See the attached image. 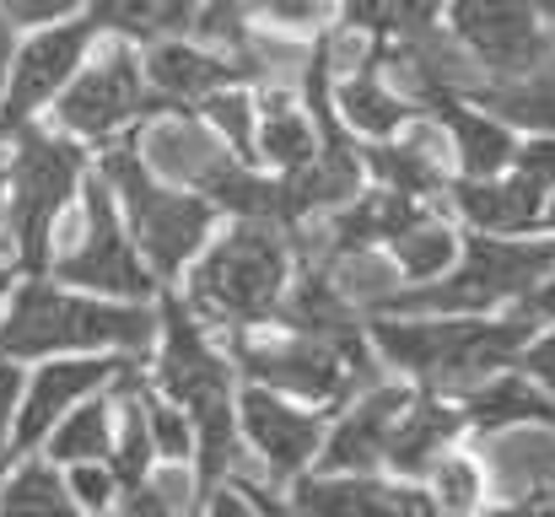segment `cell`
<instances>
[{"mask_svg": "<svg viewBox=\"0 0 555 517\" xmlns=\"http://www.w3.org/2000/svg\"><path fill=\"white\" fill-rule=\"evenodd\" d=\"M163 329L152 345V377L168 399H179L194 421V469H199V491L216 486L227 469H237L243 431H237V388L243 372L232 361L227 345H216L221 335L210 324L194 319V308L184 302V292H163Z\"/></svg>", "mask_w": 555, "mask_h": 517, "instance_id": "6da1fadb", "label": "cell"}, {"mask_svg": "<svg viewBox=\"0 0 555 517\" xmlns=\"http://www.w3.org/2000/svg\"><path fill=\"white\" fill-rule=\"evenodd\" d=\"M372 345L388 372L431 393H469L480 377L513 366L534 340L529 313H377L367 319Z\"/></svg>", "mask_w": 555, "mask_h": 517, "instance_id": "7a4b0ae2", "label": "cell"}, {"mask_svg": "<svg viewBox=\"0 0 555 517\" xmlns=\"http://www.w3.org/2000/svg\"><path fill=\"white\" fill-rule=\"evenodd\" d=\"M292 275H297L292 232L281 221L237 216L227 221V232H216L199 248V259L184 270L179 286L199 324H210L216 335H232L259 319H275Z\"/></svg>", "mask_w": 555, "mask_h": 517, "instance_id": "3957f363", "label": "cell"}, {"mask_svg": "<svg viewBox=\"0 0 555 517\" xmlns=\"http://www.w3.org/2000/svg\"><path fill=\"white\" fill-rule=\"evenodd\" d=\"M163 329V308L98 297L65 281H22L11 313L0 324V350L27 361L49 350H114V356H152Z\"/></svg>", "mask_w": 555, "mask_h": 517, "instance_id": "277c9868", "label": "cell"}, {"mask_svg": "<svg viewBox=\"0 0 555 517\" xmlns=\"http://www.w3.org/2000/svg\"><path fill=\"white\" fill-rule=\"evenodd\" d=\"M5 199H0V264H16L27 275L49 270L54 227L70 210L87 157L81 141L65 130H38L33 119L5 135Z\"/></svg>", "mask_w": 555, "mask_h": 517, "instance_id": "5b68a950", "label": "cell"}, {"mask_svg": "<svg viewBox=\"0 0 555 517\" xmlns=\"http://www.w3.org/2000/svg\"><path fill=\"white\" fill-rule=\"evenodd\" d=\"M555 270V237H502V232H464L459 259L421 286H393L377 313H502L518 308L545 275Z\"/></svg>", "mask_w": 555, "mask_h": 517, "instance_id": "8992f818", "label": "cell"}, {"mask_svg": "<svg viewBox=\"0 0 555 517\" xmlns=\"http://www.w3.org/2000/svg\"><path fill=\"white\" fill-rule=\"evenodd\" d=\"M98 172L114 183L119 194V210L157 275V286H179L184 270L199 259V248L216 237V205L205 194H194L184 183L163 178V172L146 163V152L135 141H114L103 146L98 157Z\"/></svg>", "mask_w": 555, "mask_h": 517, "instance_id": "52a82bcc", "label": "cell"}, {"mask_svg": "<svg viewBox=\"0 0 555 517\" xmlns=\"http://www.w3.org/2000/svg\"><path fill=\"white\" fill-rule=\"evenodd\" d=\"M221 340H227L237 372L248 383L281 388V393H292L302 404H319V410H340L367 377L383 372L377 345L324 340V335H308L286 319H259V324L232 329Z\"/></svg>", "mask_w": 555, "mask_h": 517, "instance_id": "ba28073f", "label": "cell"}, {"mask_svg": "<svg viewBox=\"0 0 555 517\" xmlns=\"http://www.w3.org/2000/svg\"><path fill=\"white\" fill-rule=\"evenodd\" d=\"M49 270L65 286L98 292V297H125V302H157V275L119 210V194L103 172H87L70 210L54 227Z\"/></svg>", "mask_w": 555, "mask_h": 517, "instance_id": "9c48e42d", "label": "cell"}, {"mask_svg": "<svg viewBox=\"0 0 555 517\" xmlns=\"http://www.w3.org/2000/svg\"><path fill=\"white\" fill-rule=\"evenodd\" d=\"M163 114L152 81H146V65L135 54V43H108L98 60H87L70 87L54 98V125L76 141H92V146H114L130 135V125Z\"/></svg>", "mask_w": 555, "mask_h": 517, "instance_id": "30bf717a", "label": "cell"}, {"mask_svg": "<svg viewBox=\"0 0 555 517\" xmlns=\"http://www.w3.org/2000/svg\"><path fill=\"white\" fill-rule=\"evenodd\" d=\"M442 22L486 70V81L555 60V0H453Z\"/></svg>", "mask_w": 555, "mask_h": 517, "instance_id": "8fae6325", "label": "cell"}, {"mask_svg": "<svg viewBox=\"0 0 555 517\" xmlns=\"http://www.w3.org/2000/svg\"><path fill=\"white\" fill-rule=\"evenodd\" d=\"M237 431H243V448L270 469V480L292 486L297 475H308L324 453V437H330V410L319 404H302L281 388H264V383H248L237 388Z\"/></svg>", "mask_w": 555, "mask_h": 517, "instance_id": "7c38bea8", "label": "cell"}, {"mask_svg": "<svg viewBox=\"0 0 555 517\" xmlns=\"http://www.w3.org/2000/svg\"><path fill=\"white\" fill-rule=\"evenodd\" d=\"M98 38V22L81 16V22H43L27 43H16V60H11V76H5V92H0V141L27 125L38 108H54V98L70 87V76L87 65V49Z\"/></svg>", "mask_w": 555, "mask_h": 517, "instance_id": "4fadbf2b", "label": "cell"}, {"mask_svg": "<svg viewBox=\"0 0 555 517\" xmlns=\"http://www.w3.org/2000/svg\"><path fill=\"white\" fill-rule=\"evenodd\" d=\"M130 356H114V350H98V356H60V361H43L33 377H27V388H22V410H16V426H11V448H5V458H16V453H33L38 442H49V431L81 404V399H92L98 388H108L114 383V372L125 366Z\"/></svg>", "mask_w": 555, "mask_h": 517, "instance_id": "5bb4252c", "label": "cell"}, {"mask_svg": "<svg viewBox=\"0 0 555 517\" xmlns=\"http://www.w3.org/2000/svg\"><path fill=\"white\" fill-rule=\"evenodd\" d=\"M141 65H146V81H152V92H157L163 114H168V108L194 114L210 92L248 81V70L237 65V54H232V49L205 43V38H194V33L146 43V49H141ZM248 87H254V81H248Z\"/></svg>", "mask_w": 555, "mask_h": 517, "instance_id": "9a60e30c", "label": "cell"}, {"mask_svg": "<svg viewBox=\"0 0 555 517\" xmlns=\"http://www.w3.org/2000/svg\"><path fill=\"white\" fill-rule=\"evenodd\" d=\"M545 205H551V189L534 183L524 168L491 172V178H453L448 183V210L469 232H502V237L545 232Z\"/></svg>", "mask_w": 555, "mask_h": 517, "instance_id": "2e32d148", "label": "cell"}, {"mask_svg": "<svg viewBox=\"0 0 555 517\" xmlns=\"http://www.w3.org/2000/svg\"><path fill=\"white\" fill-rule=\"evenodd\" d=\"M496 507H555V421L480 437Z\"/></svg>", "mask_w": 555, "mask_h": 517, "instance_id": "e0dca14e", "label": "cell"}, {"mask_svg": "<svg viewBox=\"0 0 555 517\" xmlns=\"http://www.w3.org/2000/svg\"><path fill=\"white\" fill-rule=\"evenodd\" d=\"M330 98H335L340 125H346L357 141L399 135L415 114H426V108H415V103L383 76V43H377V54L357 60L351 70H335V76H330Z\"/></svg>", "mask_w": 555, "mask_h": 517, "instance_id": "ac0fdd59", "label": "cell"}, {"mask_svg": "<svg viewBox=\"0 0 555 517\" xmlns=\"http://www.w3.org/2000/svg\"><path fill=\"white\" fill-rule=\"evenodd\" d=\"M464 410L459 399L448 393H431V388H415L399 426H393V442H388V475L399 480H421L453 442H464Z\"/></svg>", "mask_w": 555, "mask_h": 517, "instance_id": "d6986e66", "label": "cell"}, {"mask_svg": "<svg viewBox=\"0 0 555 517\" xmlns=\"http://www.w3.org/2000/svg\"><path fill=\"white\" fill-rule=\"evenodd\" d=\"M459 410H464V431L480 442V437H496V431H518V426H540L555 421V399L513 361L491 377H480L469 393H459Z\"/></svg>", "mask_w": 555, "mask_h": 517, "instance_id": "ffe728a7", "label": "cell"}, {"mask_svg": "<svg viewBox=\"0 0 555 517\" xmlns=\"http://www.w3.org/2000/svg\"><path fill=\"white\" fill-rule=\"evenodd\" d=\"M453 141V168L459 178H491V172H507L518 157V130L491 114L486 103L475 98H448L442 108H431Z\"/></svg>", "mask_w": 555, "mask_h": 517, "instance_id": "44dd1931", "label": "cell"}, {"mask_svg": "<svg viewBox=\"0 0 555 517\" xmlns=\"http://www.w3.org/2000/svg\"><path fill=\"white\" fill-rule=\"evenodd\" d=\"M459 248H464V227L453 216H442V205H431L388 243V259L404 286H421V281H437L459 259Z\"/></svg>", "mask_w": 555, "mask_h": 517, "instance_id": "7402d4cb", "label": "cell"}, {"mask_svg": "<svg viewBox=\"0 0 555 517\" xmlns=\"http://www.w3.org/2000/svg\"><path fill=\"white\" fill-rule=\"evenodd\" d=\"M87 16L98 22V33H114V38L146 49L157 38L194 33L199 0H87Z\"/></svg>", "mask_w": 555, "mask_h": 517, "instance_id": "603a6c76", "label": "cell"}, {"mask_svg": "<svg viewBox=\"0 0 555 517\" xmlns=\"http://www.w3.org/2000/svg\"><path fill=\"white\" fill-rule=\"evenodd\" d=\"M475 103H486L491 114H502L513 130H529V135H555V60L524 70V76H502V81H486L475 92Z\"/></svg>", "mask_w": 555, "mask_h": 517, "instance_id": "cb8c5ba5", "label": "cell"}, {"mask_svg": "<svg viewBox=\"0 0 555 517\" xmlns=\"http://www.w3.org/2000/svg\"><path fill=\"white\" fill-rule=\"evenodd\" d=\"M114 431H119V404L108 388H98L92 399H81L54 431H49V458L60 464H92L114 453Z\"/></svg>", "mask_w": 555, "mask_h": 517, "instance_id": "d4e9b609", "label": "cell"}, {"mask_svg": "<svg viewBox=\"0 0 555 517\" xmlns=\"http://www.w3.org/2000/svg\"><path fill=\"white\" fill-rule=\"evenodd\" d=\"M0 513H76L65 464L16 453V469L0 480Z\"/></svg>", "mask_w": 555, "mask_h": 517, "instance_id": "484cf974", "label": "cell"}, {"mask_svg": "<svg viewBox=\"0 0 555 517\" xmlns=\"http://www.w3.org/2000/svg\"><path fill=\"white\" fill-rule=\"evenodd\" d=\"M421 486L431 491V507H437V513H475V507L491 502V469H486V458H480L475 448H464V442H453V448L421 475Z\"/></svg>", "mask_w": 555, "mask_h": 517, "instance_id": "4316f807", "label": "cell"}, {"mask_svg": "<svg viewBox=\"0 0 555 517\" xmlns=\"http://www.w3.org/2000/svg\"><path fill=\"white\" fill-rule=\"evenodd\" d=\"M453 0H346V22L367 27L377 43H399V38H415V33H431L442 16H448Z\"/></svg>", "mask_w": 555, "mask_h": 517, "instance_id": "83f0119b", "label": "cell"}, {"mask_svg": "<svg viewBox=\"0 0 555 517\" xmlns=\"http://www.w3.org/2000/svg\"><path fill=\"white\" fill-rule=\"evenodd\" d=\"M65 475H70V496H76V507H87V513L119 507V496H125V480L114 475V464H108V458L65 464Z\"/></svg>", "mask_w": 555, "mask_h": 517, "instance_id": "f1b7e54d", "label": "cell"}, {"mask_svg": "<svg viewBox=\"0 0 555 517\" xmlns=\"http://www.w3.org/2000/svg\"><path fill=\"white\" fill-rule=\"evenodd\" d=\"M518 366H524V372H529V377H534V383H540V388L555 399V319L534 329V340L524 345Z\"/></svg>", "mask_w": 555, "mask_h": 517, "instance_id": "f546056e", "label": "cell"}, {"mask_svg": "<svg viewBox=\"0 0 555 517\" xmlns=\"http://www.w3.org/2000/svg\"><path fill=\"white\" fill-rule=\"evenodd\" d=\"M22 388H27V377H22L16 356L0 350V458H5V448H11V426H16V410H22Z\"/></svg>", "mask_w": 555, "mask_h": 517, "instance_id": "4dcf8cb0", "label": "cell"}, {"mask_svg": "<svg viewBox=\"0 0 555 517\" xmlns=\"http://www.w3.org/2000/svg\"><path fill=\"white\" fill-rule=\"evenodd\" d=\"M513 168H524L534 183H545L555 194V135H529V141H518Z\"/></svg>", "mask_w": 555, "mask_h": 517, "instance_id": "1f68e13d", "label": "cell"}, {"mask_svg": "<svg viewBox=\"0 0 555 517\" xmlns=\"http://www.w3.org/2000/svg\"><path fill=\"white\" fill-rule=\"evenodd\" d=\"M76 5H87V0H0V11H5L16 27H43V22H60V16H70Z\"/></svg>", "mask_w": 555, "mask_h": 517, "instance_id": "d6a6232c", "label": "cell"}, {"mask_svg": "<svg viewBox=\"0 0 555 517\" xmlns=\"http://www.w3.org/2000/svg\"><path fill=\"white\" fill-rule=\"evenodd\" d=\"M518 313H529L534 324H551L555 319V270L529 292V297H524V302H518Z\"/></svg>", "mask_w": 555, "mask_h": 517, "instance_id": "836d02e7", "label": "cell"}, {"mask_svg": "<svg viewBox=\"0 0 555 517\" xmlns=\"http://www.w3.org/2000/svg\"><path fill=\"white\" fill-rule=\"evenodd\" d=\"M545 232L555 237V194H551V205H545Z\"/></svg>", "mask_w": 555, "mask_h": 517, "instance_id": "e575fe53", "label": "cell"}, {"mask_svg": "<svg viewBox=\"0 0 555 517\" xmlns=\"http://www.w3.org/2000/svg\"><path fill=\"white\" fill-rule=\"evenodd\" d=\"M0 199H5V163H0Z\"/></svg>", "mask_w": 555, "mask_h": 517, "instance_id": "d590c367", "label": "cell"}, {"mask_svg": "<svg viewBox=\"0 0 555 517\" xmlns=\"http://www.w3.org/2000/svg\"><path fill=\"white\" fill-rule=\"evenodd\" d=\"M0 297H5V275H0Z\"/></svg>", "mask_w": 555, "mask_h": 517, "instance_id": "8d00e7d4", "label": "cell"}]
</instances>
